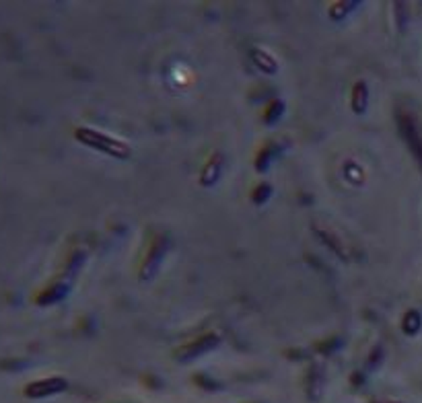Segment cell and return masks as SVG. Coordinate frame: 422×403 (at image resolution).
<instances>
[{"label":"cell","instance_id":"1","mask_svg":"<svg viewBox=\"0 0 422 403\" xmlns=\"http://www.w3.org/2000/svg\"><path fill=\"white\" fill-rule=\"evenodd\" d=\"M75 138L89 146V148H95L108 157H114V159H128L132 155L130 146L124 142V140H118V138H112L103 132H97V130H91V128H77L75 132Z\"/></svg>","mask_w":422,"mask_h":403},{"label":"cell","instance_id":"2","mask_svg":"<svg viewBox=\"0 0 422 403\" xmlns=\"http://www.w3.org/2000/svg\"><path fill=\"white\" fill-rule=\"evenodd\" d=\"M69 389V380L62 376H48V378H38L34 382H29L25 387V395L29 399H44V397H52L58 395L62 391Z\"/></svg>","mask_w":422,"mask_h":403},{"label":"cell","instance_id":"3","mask_svg":"<svg viewBox=\"0 0 422 403\" xmlns=\"http://www.w3.org/2000/svg\"><path fill=\"white\" fill-rule=\"evenodd\" d=\"M219 341H221V337H219L216 333L202 335L200 339H196V341L188 343L186 348H182V352H177V358H179L182 362L194 360V358H198V356H202V354L214 350V348L219 346Z\"/></svg>","mask_w":422,"mask_h":403},{"label":"cell","instance_id":"4","mask_svg":"<svg viewBox=\"0 0 422 403\" xmlns=\"http://www.w3.org/2000/svg\"><path fill=\"white\" fill-rule=\"evenodd\" d=\"M165 249H167V239L159 237V239L153 243V247H151V251H149V257L145 259V268H142V272H140V278H142V280H151V278L157 274V270H159V265H161V261H163V257H165Z\"/></svg>","mask_w":422,"mask_h":403},{"label":"cell","instance_id":"5","mask_svg":"<svg viewBox=\"0 0 422 403\" xmlns=\"http://www.w3.org/2000/svg\"><path fill=\"white\" fill-rule=\"evenodd\" d=\"M399 130H401V134H404V138H406V142H408L412 155L416 157V161L420 163V169H422V138H420V134H418L414 122H412L408 116H401V118H399Z\"/></svg>","mask_w":422,"mask_h":403},{"label":"cell","instance_id":"6","mask_svg":"<svg viewBox=\"0 0 422 403\" xmlns=\"http://www.w3.org/2000/svg\"><path fill=\"white\" fill-rule=\"evenodd\" d=\"M350 103H352V112L356 116H362L369 107V87L364 81H358L352 89V97H350Z\"/></svg>","mask_w":422,"mask_h":403},{"label":"cell","instance_id":"7","mask_svg":"<svg viewBox=\"0 0 422 403\" xmlns=\"http://www.w3.org/2000/svg\"><path fill=\"white\" fill-rule=\"evenodd\" d=\"M221 173H223V157L221 155H216L212 161H208V165L204 167V171H202V185H212V183H216V179L221 177Z\"/></svg>","mask_w":422,"mask_h":403},{"label":"cell","instance_id":"8","mask_svg":"<svg viewBox=\"0 0 422 403\" xmlns=\"http://www.w3.org/2000/svg\"><path fill=\"white\" fill-rule=\"evenodd\" d=\"M251 60H253V64H256L258 68H262V70L268 73V75H274V73L278 70L276 60H274L268 52H264V50H251Z\"/></svg>","mask_w":422,"mask_h":403},{"label":"cell","instance_id":"9","mask_svg":"<svg viewBox=\"0 0 422 403\" xmlns=\"http://www.w3.org/2000/svg\"><path fill=\"white\" fill-rule=\"evenodd\" d=\"M420 327H422V315H420L416 309L408 311V313L404 315V319H401V329H404V333H406V335H416V333L420 331Z\"/></svg>","mask_w":422,"mask_h":403},{"label":"cell","instance_id":"10","mask_svg":"<svg viewBox=\"0 0 422 403\" xmlns=\"http://www.w3.org/2000/svg\"><path fill=\"white\" fill-rule=\"evenodd\" d=\"M284 101H280V99H276V101H272L270 105H268V109L264 112V124L266 126H274L280 118H282V114H284Z\"/></svg>","mask_w":422,"mask_h":403},{"label":"cell","instance_id":"11","mask_svg":"<svg viewBox=\"0 0 422 403\" xmlns=\"http://www.w3.org/2000/svg\"><path fill=\"white\" fill-rule=\"evenodd\" d=\"M278 151H280L278 144H270V146H266V148L260 153L258 161H256V169H258V171H266L268 165H270V161L278 155Z\"/></svg>","mask_w":422,"mask_h":403},{"label":"cell","instance_id":"12","mask_svg":"<svg viewBox=\"0 0 422 403\" xmlns=\"http://www.w3.org/2000/svg\"><path fill=\"white\" fill-rule=\"evenodd\" d=\"M270 196H272V185L270 183H262V185H258L256 190H253V194H251V200H253V204H266L268 200H270Z\"/></svg>","mask_w":422,"mask_h":403},{"label":"cell","instance_id":"13","mask_svg":"<svg viewBox=\"0 0 422 403\" xmlns=\"http://www.w3.org/2000/svg\"><path fill=\"white\" fill-rule=\"evenodd\" d=\"M379 403H399V401H379Z\"/></svg>","mask_w":422,"mask_h":403}]
</instances>
